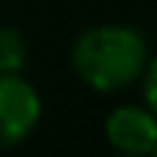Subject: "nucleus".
<instances>
[{
    "label": "nucleus",
    "instance_id": "f257e3e1",
    "mask_svg": "<svg viewBox=\"0 0 157 157\" xmlns=\"http://www.w3.org/2000/svg\"><path fill=\"white\" fill-rule=\"evenodd\" d=\"M148 47L131 26H93L73 44V70L96 93L122 90L143 73Z\"/></svg>",
    "mask_w": 157,
    "mask_h": 157
},
{
    "label": "nucleus",
    "instance_id": "f03ea898",
    "mask_svg": "<svg viewBox=\"0 0 157 157\" xmlns=\"http://www.w3.org/2000/svg\"><path fill=\"white\" fill-rule=\"evenodd\" d=\"M41 119V96L17 73H0V148H12L32 134Z\"/></svg>",
    "mask_w": 157,
    "mask_h": 157
},
{
    "label": "nucleus",
    "instance_id": "7ed1b4c3",
    "mask_svg": "<svg viewBox=\"0 0 157 157\" xmlns=\"http://www.w3.org/2000/svg\"><path fill=\"white\" fill-rule=\"evenodd\" d=\"M105 134L122 154H154L157 148V117L148 108L119 105L105 119Z\"/></svg>",
    "mask_w": 157,
    "mask_h": 157
},
{
    "label": "nucleus",
    "instance_id": "20e7f679",
    "mask_svg": "<svg viewBox=\"0 0 157 157\" xmlns=\"http://www.w3.org/2000/svg\"><path fill=\"white\" fill-rule=\"evenodd\" d=\"M26 41L17 29H0V73H21L26 64Z\"/></svg>",
    "mask_w": 157,
    "mask_h": 157
},
{
    "label": "nucleus",
    "instance_id": "39448f33",
    "mask_svg": "<svg viewBox=\"0 0 157 157\" xmlns=\"http://www.w3.org/2000/svg\"><path fill=\"white\" fill-rule=\"evenodd\" d=\"M146 84H143V96H146V108L157 117V58H151V64L146 61Z\"/></svg>",
    "mask_w": 157,
    "mask_h": 157
},
{
    "label": "nucleus",
    "instance_id": "423d86ee",
    "mask_svg": "<svg viewBox=\"0 0 157 157\" xmlns=\"http://www.w3.org/2000/svg\"><path fill=\"white\" fill-rule=\"evenodd\" d=\"M154 154H157V148H154Z\"/></svg>",
    "mask_w": 157,
    "mask_h": 157
}]
</instances>
